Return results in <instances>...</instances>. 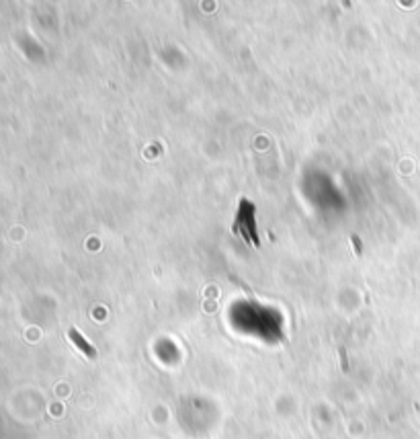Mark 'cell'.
Instances as JSON below:
<instances>
[{
    "instance_id": "cell-1",
    "label": "cell",
    "mask_w": 420,
    "mask_h": 439,
    "mask_svg": "<svg viewBox=\"0 0 420 439\" xmlns=\"http://www.w3.org/2000/svg\"><path fill=\"white\" fill-rule=\"evenodd\" d=\"M234 232H240L248 245H253V247L259 245L257 224H255V205L248 199L240 201V210H238V218H236V224H234Z\"/></svg>"
},
{
    "instance_id": "cell-2",
    "label": "cell",
    "mask_w": 420,
    "mask_h": 439,
    "mask_svg": "<svg viewBox=\"0 0 420 439\" xmlns=\"http://www.w3.org/2000/svg\"><path fill=\"white\" fill-rule=\"evenodd\" d=\"M68 337H70V341H72V343H74V345H76V347H78V349H80V351H82L89 359H95V357H97V349H95V347H93L86 339H84V335H82L78 328H70V330H68Z\"/></svg>"
},
{
    "instance_id": "cell-3",
    "label": "cell",
    "mask_w": 420,
    "mask_h": 439,
    "mask_svg": "<svg viewBox=\"0 0 420 439\" xmlns=\"http://www.w3.org/2000/svg\"><path fill=\"white\" fill-rule=\"evenodd\" d=\"M353 240H355V247H357V251L361 253V243H359V238H357V236H353Z\"/></svg>"
}]
</instances>
